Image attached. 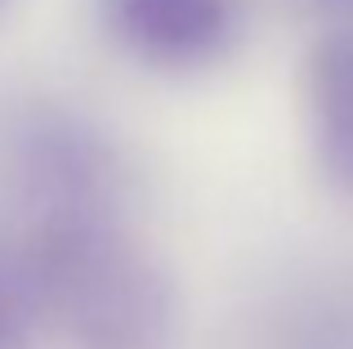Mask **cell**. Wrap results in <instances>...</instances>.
Returning a JSON list of instances; mask_svg holds the SVG:
<instances>
[{"label": "cell", "instance_id": "6da1fadb", "mask_svg": "<svg viewBox=\"0 0 353 349\" xmlns=\"http://www.w3.org/2000/svg\"><path fill=\"white\" fill-rule=\"evenodd\" d=\"M45 327L68 349H170L179 300L125 215L41 219L23 242Z\"/></svg>", "mask_w": 353, "mask_h": 349}, {"label": "cell", "instance_id": "7a4b0ae2", "mask_svg": "<svg viewBox=\"0 0 353 349\" xmlns=\"http://www.w3.org/2000/svg\"><path fill=\"white\" fill-rule=\"evenodd\" d=\"M0 161L27 219L125 215V157L112 134L63 103H27L0 134Z\"/></svg>", "mask_w": 353, "mask_h": 349}, {"label": "cell", "instance_id": "3957f363", "mask_svg": "<svg viewBox=\"0 0 353 349\" xmlns=\"http://www.w3.org/2000/svg\"><path fill=\"white\" fill-rule=\"evenodd\" d=\"M99 23L139 68L206 72L237 45L241 0H99Z\"/></svg>", "mask_w": 353, "mask_h": 349}, {"label": "cell", "instance_id": "277c9868", "mask_svg": "<svg viewBox=\"0 0 353 349\" xmlns=\"http://www.w3.org/2000/svg\"><path fill=\"white\" fill-rule=\"evenodd\" d=\"M304 112L318 174L353 201V27H327L309 50Z\"/></svg>", "mask_w": 353, "mask_h": 349}, {"label": "cell", "instance_id": "5b68a950", "mask_svg": "<svg viewBox=\"0 0 353 349\" xmlns=\"http://www.w3.org/2000/svg\"><path fill=\"white\" fill-rule=\"evenodd\" d=\"M50 332L23 246L0 242V349H41Z\"/></svg>", "mask_w": 353, "mask_h": 349}, {"label": "cell", "instance_id": "8992f818", "mask_svg": "<svg viewBox=\"0 0 353 349\" xmlns=\"http://www.w3.org/2000/svg\"><path fill=\"white\" fill-rule=\"evenodd\" d=\"M304 5L318 9L327 27H353V0H304Z\"/></svg>", "mask_w": 353, "mask_h": 349}, {"label": "cell", "instance_id": "52a82bcc", "mask_svg": "<svg viewBox=\"0 0 353 349\" xmlns=\"http://www.w3.org/2000/svg\"><path fill=\"white\" fill-rule=\"evenodd\" d=\"M9 9H14V0H0V18H5V14H9Z\"/></svg>", "mask_w": 353, "mask_h": 349}]
</instances>
